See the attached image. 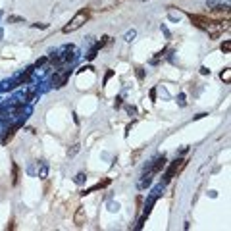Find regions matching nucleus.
I'll return each instance as SVG.
<instances>
[{
  "instance_id": "f257e3e1",
  "label": "nucleus",
  "mask_w": 231,
  "mask_h": 231,
  "mask_svg": "<svg viewBox=\"0 0 231 231\" xmlns=\"http://www.w3.org/2000/svg\"><path fill=\"white\" fill-rule=\"evenodd\" d=\"M87 19H89V12H85V10H81V12H77L75 16H73V19H71L69 23H68L66 27L62 29V31L66 33V35H68V33H73V31H77V29H79V27H81V25L85 23Z\"/></svg>"
},
{
  "instance_id": "f03ea898",
  "label": "nucleus",
  "mask_w": 231,
  "mask_h": 231,
  "mask_svg": "<svg viewBox=\"0 0 231 231\" xmlns=\"http://www.w3.org/2000/svg\"><path fill=\"white\" fill-rule=\"evenodd\" d=\"M185 164H187V160H175V162H173L168 168V171H166V175H164V183H170L171 177H175L177 173L185 168Z\"/></svg>"
},
{
  "instance_id": "7ed1b4c3",
  "label": "nucleus",
  "mask_w": 231,
  "mask_h": 231,
  "mask_svg": "<svg viewBox=\"0 0 231 231\" xmlns=\"http://www.w3.org/2000/svg\"><path fill=\"white\" fill-rule=\"evenodd\" d=\"M71 75V69H64V71H54V77H52V87L54 89H62L64 85L68 83V79Z\"/></svg>"
},
{
  "instance_id": "20e7f679",
  "label": "nucleus",
  "mask_w": 231,
  "mask_h": 231,
  "mask_svg": "<svg viewBox=\"0 0 231 231\" xmlns=\"http://www.w3.org/2000/svg\"><path fill=\"white\" fill-rule=\"evenodd\" d=\"M73 223L77 227H83L85 223H87V214H85V208L83 206H79L77 210H75V216H73Z\"/></svg>"
},
{
  "instance_id": "39448f33",
  "label": "nucleus",
  "mask_w": 231,
  "mask_h": 231,
  "mask_svg": "<svg viewBox=\"0 0 231 231\" xmlns=\"http://www.w3.org/2000/svg\"><path fill=\"white\" fill-rule=\"evenodd\" d=\"M189 18H191V21H193V23L197 25L198 29H206L208 25H210V21H212V19H206L204 16H193V14H191Z\"/></svg>"
},
{
  "instance_id": "423d86ee",
  "label": "nucleus",
  "mask_w": 231,
  "mask_h": 231,
  "mask_svg": "<svg viewBox=\"0 0 231 231\" xmlns=\"http://www.w3.org/2000/svg\"><path fill=\"white\" fill-rule=\"evenodd\" d=\"M31 71H33V69H25L23 73H21V75L16 79V81L10 85V89H14V87H18V85H25V83H29V79H31Z\"/></svg>"
},
{
  "instance_id": "0eeeda50",
  "label": "nucleus",
  "mask_w": 231,
  "mask_h": 231,
  "mask_svg": "<svg viewBox=\"0 0 231 231\" xmlns=\"http://www.w3.org/2000/svg\"><path fill=\"white\" fill-rule=\"evenodd\" d=\"M166 168V158L162 156V158H156L154 160V166L150 168V173H158V171H162Z\"/></svg>"
},
{
  "instance_id": "6e6552de",
  "label": "nucleus",
  "mask_w": 231,
  "mask_h": 231,
  "mask_svg": "<svg viewBox=\"0 0 231 231\" xmlns=\"http://www.w3.org/2000/svg\"><path fill=\"white\" fill-rule=\"evenodd\" d=\"M18 127L19 125H14V127H10L8 129V131H6V135L2 137V144H8L12 139H14V135H16V131H18Z\"/></svg>"
},
{
  "instance_id": "1a4fd4ad",
  "label": "nucleus",
  "mask_w": 231,
  "mask_h": 231,
  "mask_svg": "<svg viewBox=\"0 0 231 231\" xmlns=\"http://www.w3.org/2000/svg\"><path fill=\"white\" fill-rule=\"evenodd\" d=\"M150 175H152V173H148V175H144V179H143V181L139 183V189H144V187H148L150 183H152V177H150Z\"/></svg>"
},
{
  "instance_id": "9d476101",
  "label": "nucleus",
  "mask_w": 231,
  "mask_h": 231,
  "mask_svg": "<svg viewBox=\"0 0 231 231\" xmlns=\"http://www.w3.org/2000/svg\"><path fill=\"white\" fill-rule=\"evenodd\" d=\"M8 23H25V18H21V16H10L8 18Z\"/></svg>"
},
{
  "instance_id": "9b49d317",
  "label": "nucleus",
  "mask_w": 231,
  "mask_h": 231,
  "mask_svg": "<svg viewBox=\"0 0 231 231\" xmlns=\"http://www.w3.org/2000/svg\"><path fill=\"white\" fill-rule=\"evenodd\" d=\"M221 79H223L225 83H229V81H231V69H229V68H225V69L221 71Z\"/></svg>"
},
{
  "instance_id": "f8f14e48",
  "label": "nucleus",
  "mask_w": 231,
  "mask_h": 231,
  "mask_svg": "<svg viewBox=\"0 0 231 231\" xmlns=\"http://www.w3.org/2000/svg\"><path fill=\"white\" fill-rule=\"evenodd\" d=\"M108 42H110V37H102V41H98L96 45H95V48H96V50H100L104 45H108Z\"/></svg>"
},
{
  "instance_id": "ddd939ff",
  "label": "nucleus",
  "mask_w": 231,
  "mask_h": 231,
  "mask_svg": "<svg viewBox=\"0 0 231 231\" xmlns=\"http://www.w3.org/2000/svg\"><path fill=\"white\" fill-rule=\"evenodd\" d=\"M221 52H231V41H223L221 42Z\"/></svg>"
},
{
  "instance_id": "4468645a",
  "label": "nucleus",
  "mask_w": 231,
  "mask_h": 231,
  "mask_svg": "<svg viewBox=\"0 0 231 231\" xmlns=\"http://www.w3.org/2000/svg\"><path fill=\"white\" fill-rule=\"evenodd\" d=\"M12 170H14V185L18 183V175H19V168H18V164H14L12 166Z\"/></svg>"
},
{
  "instance_id": "2eb2a0df",
  "label": "nucleus",
  "mask_w": 231,
  "mask_h": 231,
  "mask_svg": "<svg viewBox=\"0 0 231 231\" xmlns=\"http://www.w3.org/2000/svg\"><path fill=\"white\" fill-rule=\"evenodd\" d=\"M220 4V0H206V6H208V8H216V6H218Z\"/></svg>"
},
{
  "instance_id": "dca6fc26",
  "label": "nucleus",
  "mask_w": 231,
  "mask_h": 231,
  "mask_svg": "<svg viewBox=\"0 0 231 231\" xmlns=\"http://www.w3.org/2000/svg\"><path fill=\"white\" fill-rule=\"evenodd\" d=\"M85 179H87L85 173H77V175H75V183H83Z\"/></svg>"
},
{
  "instance_id": "f3484780",
  "label": "nucleus",
  "mask_w": 231,
  "mask_h": 231,
  "mask_svg": "<svg viewBox=\"0 0 231 231\" xmlns=\"http://www.w3.org/2000/svg\"><path fill=\"white\" fill-rule=\"evenodd\" d=\"M46 62H48V58H39V60H37V64H35V66H37V68H41V66H45Z\"/></svg>"
},
{
  "instance_id": "a211bd4d",
  "label": "nucleus",
  "mask_w": 231,
  "mask_h": 231,
  "mask_svg": "<svg viewBox=\"0 0 231 231\" xmlns=\"http://www.w3.org/2000/svg\"><path fill=\"white\" fill-rule=\"evenodd\" d=\"M96 52H98V50H96V48H92V50H91V52H89V54H87V58H89V60H92V58H95V56H96Z\"/></svg>"
},
{
  "instance_id": "6ab92c4d",
  "label": "nucleus",
  "mask_w": 231,
  "mask_h": 231,
  "mask_svg": "<svg viewBox=\"0 0 231 231\" xmlns=\"http://www.w3.org/2000/svg\"><path fill=\"white\" fill-rule=\"evenodd\" d=\"M46 173H48V170H46V166H42V170H41V177L45 179V177H46Z\"/></svg>"
},
{
  "instance_id": "aec40b11",
  "label": "nucleus",
  "mask_w": 231,
  "mask_h": 231,
  "mask_svg": "<svg viewBox=\"0 0 231 231\" xmlns=\"http://www.w3.org/2000/svg\"><path fill=\"white\" fill-rule=\"evenodd\" d=\"M133 37H135V31H129V33L125 35V41H131Z\"/></svg>"
},
{
  "instance_id": "412c9836",
  "label": "nucleus",
  "mask_w": 231,
  "mask_h": 231,
  "mask_svg": "<svg viewBox=\"0 0 231 231\" xmlns=\"http://www.w3.org/2000/svg\"><path fill=\"white\" fill-rule=\"evenodd\" d=\"M143 75H144V71H143L141 68H137V77H139V79H143Z\"/></svg>"
},
{
  "instance_id": "4be33fe9",
  "label": "nucleus",
  "mask_w": 231,
  "mask_h": 231,
  "mask_svg": "<svg viewBox=\"0 0 231 231\" xmlns=\"http://www.w3.org/2000/svg\"><path fill=\"white\" fill-rule=\"evenodd\" d=\"M200 73H202V75H206V73H210V69H206V68H200Z\"/></svg>"
},
{
  "instance_id": "5701e85b",
  "label": "nucleus",
  "mask_w": 231,
  "mask_h": 231,
  "mask_svg": "<svg viewBox=\"0 0 231 231\" xmlns=\"http://www.w3.org/2000/svg\"><path fill=\"white\" fill-rule=\"evenodd\" d=\"M33 27H41V29H45V27H46V23H35Z\"/></svg>"
}]
</instances>
